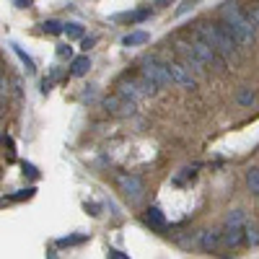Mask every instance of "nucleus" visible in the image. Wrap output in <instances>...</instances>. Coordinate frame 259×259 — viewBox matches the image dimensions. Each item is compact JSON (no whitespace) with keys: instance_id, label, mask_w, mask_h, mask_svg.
I'll use <instances>...</instances> for the list:
<instances>
[{"instance_id":"1","label":"nucleus","mask_w":259,"mask_h":259,"mask_svg":"<svg viewBox=\"0 0 259 259\" xmlns=\"http://www.w3.org/2000/svg\"><path fill=\"white\" fill-rule=\"evenodd\" d=\"M221 16H223V24H226L223 29L233 36L236 45H244V47L254 45L256 34H254V18L251 16H246L233 0H228V3L221 6Z\"/></svg>"},{"instance_id":"2","label":"nucleus","mask_w":259,"mask_h":259,"mask_svg":"<svg viewBox=\"0 0 259 259\" xmlns=\"http://www.w3.org/2000/svg\"><path fill=\"white\" fill-rule=\"evenodd\" d=\"M197 36L205 39L207 45L218 52L226 62L236 60V41H233V36H231L226 29L212 26V24H200V26H197Z\"/></svg>"},{"instance_id":"3","label":"nucleus","mask_w":259,"mask_h":259,"mask_svg":"<svg viewBox=\"0 0 259 259\" xmlns=\"http://www.w3.org/2000/svg\"><path fill=\"white\" fill-rule=\"evenodd\" d=\"M140 75H145L148 80H153V83L158 85V89H161V85H168V83H174V80H171V75H168V70H166V65H163V62H158V60H153V57L143 60Z\"/></svg>"},{"instance_id":"4","label":"nucleus","mask_w":259,"mask_h":259,"mask_svg":"<svg viewBox=\"0 0 259 259\" xmlns=\"http://www.w3.org/2000/svg\"><path fill=\"white\" fill-rule=\"evenodd\" d=\"M117 184H119V192L124 194V200L127 202H140V197H143V182L138 179V177H130V174H122L119 179H117Z\"/></svg>"},{"instance_id":"5","label":"nucleus","mask_w":259,"mask_h":259,"mask_svg":"<svg viewBox=\"0 0 259 259\" xmlns=\"http://www.w3.org/2000/svg\"><path fill=\"white\" fill-rule=\"evenodd\" d=\"M166 70H168V75H171V80H174L177 85H182V89H194V78H192V73H189V68L187 65H179V62H166Z\"/></svg>"},{"instance_id":"6","label":"nucleus","mask_w":259,"mask_h":259,"mask_svg":"<svg viewBox=\"0 0 259 259\" xmlns=\"http://www.w3.org/2000/svg\"><path fill=\"white\" fill-rule=\"evenodd\" d=\"M177 52L184 57V65H187V68L189 70H202V57L197 55V50H194V45H189V41H177Z\"/></svg>"},{"instance_id":"7","label":"nucleus","mask_w":259,"mask_h":259,"mask_svg":"<svg viewBox=\"0 0 259 259\" xmlns=\"http://www.w3.org/2000/svg\"><path fill=\"white\" fill-rule=\"evenodd\" d=\"M119 96L122 99H140V96H145V91H143L140 80H122L119 83Z\"/></svg>"},{"instance_id":"8","label":"nucleus","mask_w":259,"mask_h":259,"mask_svg":"<svg viewBox=\"0 0 259 259\" xmlns=\"http://www.w3.org/2000/svg\"><path fill=\"white\" fill-rule=\"evenodd\" d=\"M223 241H226V246H239L244 241V226H226Z\"/></svg>"},{"instance_id":"9","label":"nucleus","mask_w":259,"mask_h":259,"mask_svg":"<svg viewBox=\"0 0 259 259\" xmlns=\"http://www.w3.org/2000/svg\"><path fill=\"white\" fill-rule=\"evenodd\" d=\"M218 244H221V233H215V231H202L200 233V246L205 251H215Z\"/></svg>"},{"instance_id":"10","label":"nucleus","mask_w":259,"mask_h":259,"mask_svg":"<svg viewBox=\"0 0 259 259\" xmlns=\"http://www.w3.org/2000/svg\"><path fill=\"white\" fill-rule=\"evenodd\" d=\"M145 41H148V34L145 31H133V34H127L122 39V45L124 47H138V45H145Z\"/></svg>"},{"instance_id":"11","label":"nucleus","mask_w":259,"mask_h":259,"mask_svg":"<svg viewBox=\"0 0 259 259\" xmlns=\"http://www.w3.org/2000/svg\"><path fill=\"white\" fill-rule=\"evenodd\" d=\"M89 70H91L89 55H83V57H75V60H73V75H85Z\"/></svg>"},{"instance_id":"12","label":"nucleus","mask_w":259,"mask_h":259,"mask_svg":"<svg viewBox=\"0 0 259 259\" xmlns=\"http://www.w3.org/2000/svg\"><path fill=\"white\" fill-rule=\"evenodd\" d=\"M246 187H249L251 194H259V168L256 166H251L246 171Z\"/></svg>"},{"instance_id":"13","label":"nucleus","mask_w":259,"mask_h":259,"mask_svg":"<svg viewBox=\"0 0 259 259\" xmlns=\"http://www.w3.org/2000/svg\"><path fill=\"white\" fill-rule=\"evenodd\" d=\"M145 221H148L150 226H156V228H163V226H166V218H163V212H161L158 207H150L148 215H145Z\"/></svg>"},{"instance_id":"14","label":"nucleus","mask_w":259,"mask_h":259,"mask_svg":"<svg viewBox=\"0 0 259 259\" xmlns=\"http://www.w3.org/2000/svg\"><path fill=\"white\" fill-rule=\"evenodd\" d=\"M244 241H246L249 246H254V244H259V226H254V223H249V226L244 228Z\"/></svg>"},{"instance_id":"15","label":"nucleus","mask_w":259,"mask_h":259,"mask_svg":"<svg viewBox=\"0 0 259 259\" xmlns=\"http://www.w3.org/2000/svg\"><path fill=\"white\" fill-rule=\"evenodd\" d=\"M244 221H246V212L244 210H233V212H228L226 226H244Z\"/></svg>"},{"instance_id":"16","label":"nucleus","mask_w":259,"mask_h":259,"mask_svg":"<svg viewBox=\"0 0 259 259\" xmlns=\"http://www.w3.org/2000/svg\"><path fill=\"white\" fill-rule=\"evenodd\" d=\"M65 34H68L70 39H80L83 36V26L80 24H65Z\"/></svg>"},{"instance_id":"17","label":"nucleus","mask_w":259,"mask_h":259,"mask_svg":"<svg viewBox=\"0 0 259 259\" xmlns=\"http://www.w3.org/2000/svg\"><path fill=\"white\" fill-rule=\"evenodd\" d=\"M13 50H16V55L21 57V62H24V65H26V70H29V73H34V60H31L29 55H24V50H21L18 45H13Z\"/></svg>"},{"instance_id":"18","label":"nucleus","mask_w":259,"mask_h":259,"mask_svg":"<svg viewBox=\"0 0 259 259\" xmlns=\"http://www.w3.org/2000/svg\"><path fill=\"white\" fill-rule=\"evenodd\" d=\"M41 29H45L47 34H62V31H65V26L57 24V21H45V24H41Z\"/></svg>"},{"instance_id":"19","label":"nucleus","mask_w":259,"mask_h":259,"mask_svg":"<svg viewBox=\"0 0 259 259\" xmlns=\"http://www.w3.org/2000/svg\"><path fill=\"white\" fill-rule=\"evenodd\" d=\"M85 239V236H70V239H60V244L62 246H70V244H80Z\"/></svg>"},{"instance_id":"20","label":"nucleus","mask_w":259,"mask_h":259,"mask_svg":"<svg viewBox=\"0 0 259 259\" xmlns=\"http://www.w3.org/2000/svg\"><path fill=\"white\" fill-rule=\"evenodd\" d=\"M239 101H241V104H251V101H254V94H251V91H241V94H239Z\"/></svg>"},{"instance_id":"21","label":"nucleus","mask_w":259,"mask_h":259,"mask_svg":"<svg viewBox=\"0 0 259 259\" xmlns=\"http://www.w3.org/2000/svg\"><path fill=\"white\" fill-rule=\"evenodd\" d=\"M150 16V11L145 8V11H138V13H133V21H143V18H148Z\"/></svg>"},{"instance_id":"22","label":"nucleus","mask_w":259,"mask_h":259,"mask_svg":"<svg viewBox=\"0 0 259 259\" xmlns=\"http://www.w3.org/2000/svg\"><path fill=\"white\" fill-rule=\"evenodd\" d=\"M109 256H112V259H130L127 254H122V251H117V249H109Z\"/></svg>"},{"instance_id":"23","label":"nucleus","mask_w":259,"mask_h":259,"mask_svg":"<svg viewBox=\"0 0 259 259\" xmlns=\"http://www.w3.org/2000/svg\"><path fill=\"white\" fill-rule=\"evenodd\" d=\"M249 16L254 18V24H259V6H251V11H249Z\"/></svg>"},{"instance_id":"24","label":"nucleus","mask_w":259,"mask_h":259,"mask_svg":"<svg viewBox=\"0 0 259 259\" xmlns=\"http://www.w3.org/2000/svg\"><path fill=\"white\" fill-rule=\"evenodd\" d=\"M31 194H34V189H26V192H18V194H16V200H24V197H31Z\"/></svg>"},{"instance_id":"25","label":"nucleus","mask_w":259,"mask_h":259,"mask_svg":"<svg viewBox=\"0 0 259 259\" xmlns=\"http://www.w3.org/2000/svg\"><path fill=\"white\" fill-rule=\"evenodd\" d=\"M24 171H26V174H31V177H34V174H36V168H34V166H31V163H24Z\"/></svg>"},{"instance_id":"26","label":"nucleus","mask_w":259,"mask_h":259,"mask_svg":"<svg viewBox=\"0 0 259 259\" xmlns=\"http://www.w3.org/2000/svg\"><path fill=\"white\" fill-rule=\"evenodd\" d=\"M57 55H62V57L68 55V57H70V47H60V50H57Z\"/></svg>"},{"instance_id":"27","label":"nucleus","mask_w":259,"mask_h":259,"mask_svg":"<svg viewBox=\"0 0 259 259\" xmlns=\"http://www.w3.org/2000/svg\"><path fill=\"white\" fill-rule=\"evenodd\" d=\"M153 3H156L158 8H163V6H168V3H171V0H153Z\"/></svg>"}]
</instances>
